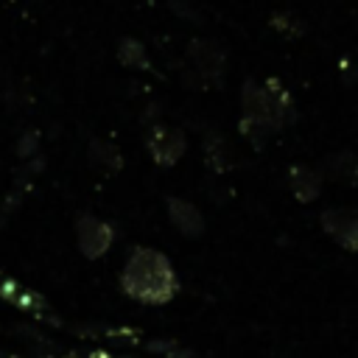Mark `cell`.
<instances>
[{
	"label": "cell",
	"instance_id": "7a4b0ae2",
	"mask_svg": "<svg viewBox=\"0 0 358 358\" xmlns=\"http://www.w3.org/2000/svg\"><path fill=\"white\" fill-rule=\"evenodd\" d=\"M243 123L241 131L260 145L268 134H274L282 120H285V109L291 106L288 95L282 92V87H277V81H268L266 87H257L255 81L243 84Z\"/></svg>",
	"mask_w": 358,
	"mask_h": 358
},
{
	"label": "cell",
	"instance_id": "5b68a950",
	"mask_svg": "<svg viewBox=\"0 0 358 358\" xmlns=\"http://www.w3.org/2000/svg\"><path fill=\"white\" fill-rule=\"evenodd\" d=\"M109 243H112V232L103 221H98L92 215H84L78 221V246L87 257H98L101 252H106Z\"/></svg>",
	"mask_w": 358,
	"mask_h": 358
},
{
	"label": "cell",
	"instance_id": "52a82bcc",
	"mask_svg": "<svg viewBox=\"0 0 358 358\" xmlns=\"http://www.w3.org/2000/svg\"><path fill=\"white\" fill-rule=\"evenodd\" d=\"M190 59H193V64H199V70H201L204 78H215L221 73V64H224L221 50L215 45H210V42H193Z\"/></svg>",
	"mask_w": 358,
	"mask_h": 358
},
{
	"label": "cell",
	"instance_id": "ba28073f",
	"mask_svg": "<svg viewBox=\"0 0 358 358\" xmlns=\"http://www.w3.org/2000/svg\"><path fill=\"white\" fill-rule=\"evenodd\" d=\"M288 182H291L294 196H296V199H302V201H313V199L319 196V187H322L319 173H316V171H310V168H302V165H294V168H291Z\"/></svg>",
	"mask_w": 358,
	"mask_h": 358
},
{
	"label": "cell",
	"instance_id": "3957f363",
	"mask_svg": "<svg viewBox=\"0 0 358 358\" xmlns=\"http://www.w3.org/2000/svg\"><path fill=\"white\" fill-rule=\"evenodd\" d=\"M322 227L347 249H358V210H327L322 215Z\"/></svg>",
	"mask_w": 358,
	"mask_h": 358
},
{
	"label": "cell",
	"instance_id": "277c9868",
	"mask_svg": "<svg viewBox=\"0 0 358 358\" xmlns=\"http://www.w3.org/2000/svg\"><path fill=\"white\" fill-rule=\"evenodd\" d=\"M148 151L154 157V162L159 165H173L182 151H185V137L182 131L176 129H168V126H154L151 137H148Z\"/></svg>",
	"mask_w": 358,
	"mask_h": 358
},
{
	"label": "cell",
	"instance_id": "30bf717a",
	"mask_svg": "<svg viewBox=\"0 0 358 358\" xmlns=\"http://www.w3.org/2000/svg\"><path fill=\"white\" fill-rule=\"evenodd\" d=\"M120 62L123 64H131V67H145V50H143V45L134 42V39H126L120 45Z\"/></svg>",
	"mask_w": 358,
	"mask_h": 358
},
{
	"label": "cell",
	"instance_id": "9c48e42d",
	"mask_svg": "<svg viewBox=\"0 0 358 358\" xmlns=\"http://www.w3.org/2000/svg\"><path fill=\"white\" fill-rule=\"evenodd\" d=\"M330 173L338 176V179H347V182H358V157L355 154H336L330 162H327Z\"/></svg>",
	"mask_w": 358,
	"mask_h": 358
},
{
	"label": "cell",
	"instance_id": "6da1fadb",
	"mask_svg": "<svg viewBox=\"0 0 358 358\" xmlns=\"http://www.w3.org/2000/svg\"><path fill=\"white\" fill-rule=\"evenodd\" d=\"M120 288L137 302L162 305L173 296L176 277H173V268L165 255H159L157 249L140 246L131 252V257L126 260V266L120 271Z\"/></svg>",
	"mask_w": 358,
	"mask_h": 358
},
{
	"label": "cell",
	"instance_id": "8992f818",
	"mask_svg": "<svg viewBox=\"0 0 358 358\" xmlns=\"http://www.w3.org/2000/svg\"><path fill=\"white\" fill-rule=\"evenodd\" d=\"M168 215H171V221H173L187 238H199L201 229H204L201 213H199L193 204L182 201V199H171V201H168Z\"/></svg>",
	"mask_w": 358,
	"mask_h": 358
}]
</instances>
